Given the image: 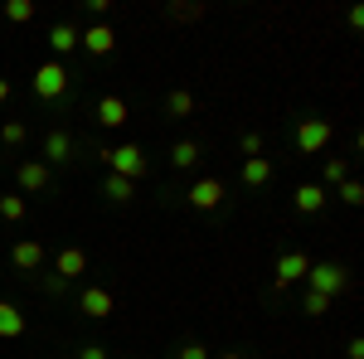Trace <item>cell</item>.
<instances>
[{"instance_id": "1", "label": "cell", "mask_w": 364, "mask_h": 359, "mask_svg": "<svg viewBox=\"0 0 364 359\" xmlns=\"http://www.w3.org/2000/svg\"><path fill=\"white\" fill-rule=\"evenodd\" d=\"M291 141H296V156H321V151L336 141V122H331V117H296Z\"/></svg>"}, {"instance_id": "2", "label": "cell", "mask_w": 364, "mask_h": 359, "mask_svg": "<svg viewBox=\"0 0 364 359\" xmlns=\"http://www.w3.org/2000/svg\"><path fill=\"white\" fill-rule=\"evenodd\" d=\"M102 161H107V175H122V180H146V170H151V161H146V151L141 146H117V151H102Z\"/></svg>"}, {"instance_id": "3", "label": "cell", "mask_w": 364, "mask_h": 359, "mask_svg": "<svg viewBox=\"0 0 364 359\" xmlns=\"http://www.w3.org/2000/svg\"><path fill=\"white\" fill-rule=\"evenodd\" d=\"M68 78H73V73H68L58 58H44V63L34 68V97H39V102H58V97L68 92Z\"/></svg>"}, {"instance_id": "4", "label": "cell", "mask_w": 364, "mask_h": 359, "mask_svg": "<svg viewBox=\"0 0 364 359\" xmlns=\"http://www.w3.org/2000/svg\"><path fill=\"white\" fill-rule=\"evenodd\" d=\"M345 286H350V272H345L340 262H311V272H306V291H321V296H331V301H336Z\"/></svg>"}, {"instance_id": "5", "label": "cell", "mask_w": 364, "mask_h": 359, "mask_svg": "<svg viewBox=\"0 0 364 359\" xmlns=\"http://www.w3.org/2000/svg\"><path fill=\"white\" fill-rule=\"evenodd\" d=\"M306 272H311V257L301 248L296 252H282L277 257V267H272V291H287V286H291V282H306Z\"/></svg>"}, {"instance_id": "6", "label": "cell", "mask_w": 364, "mask_h": 359, "mask_svg": "<svg viewBox=\"0 0 364 359\" xmlns=\"http://www.w3.org/2000/svg\"><path fill=\"white\" fill-rule=\"evenodd\" d=\"M224 180H219V175H199L195 185H190V194H185V199H190V204H195L199 214H214V209H219V204H224Z\"/></svg>"}, {"instance_id": "7", "label": "cell", "mask_w": 364, "mask_h": 359, "mask_svg": "<svg viewBox=\"0 0 364 359\" xmlns=\"http://www.w3.org/2000/svg\"><path fill=\"white\" fill-rule=\"evenodd\" d=\"M78 49H87L92 58H107L117 49V29L107 20H92L87 29H78Z\"/></svg>"}, {"instance_id": "8", "label": "cell", "mask_w": 364, "mask_h": 359, "mask_svg": "<svg viewBox=\"0 0 364 359\" xmlns=\"http://www.w3.org/2000/svg\"><path fill=\"white\" fill-rule=\"evenodd\" d=\"M15 180H20V190H25V194H44V190H49V180H54V170L44 166V161H20V166H15Z\"/></svg>"}, {"instance_id": "9", "label": "cell", "mask_w": 364, "mask_h": 359, "mask_svg": "<svg viewBox=\"0 0 364 359\" xmlns=\"http://www.w3.org/2000/svg\"><path fill=\"white\" fill-rule=\"evenodd\" d=\"M78 311H83V316H92V321H107V316L117 311V301H112V291H107V286H83Z\"/></svg>"}, {"instance_id": "10", "label": "cell", "mask_w": 364, "mask_h": 359, "mask_svg": "<svg viewBox=\"0 0 364 359\" xmlns=\"http://www.w3.org/2000/svg\"><path fill=\"white\" fill-rule=\"evenodd\" d=\"M73 161V136L68 132H44V166H68Z\"/></svg>"}, {"instance_id": "11", "label": "cell", "mask_w": 364, "mask_h": 359, "mask_svg": "<svg viewBox=\"0 0 364 359\" xmlns=\"http://www.w3.org/2000/svg\"><path fill=\"white\" fill-rule=\"evenodd\" d=\"M10 262H15L20 272H39V267H44V243H34V238H20V243L10 248Z\"/></svg>"}, {"instance_id": "12", "label": "cell", "mask_w": 364, "mask_h": 359, "mask_svg": "<svg viewBox=\"0 0 364 359\" xmlns=\"http://www.w3.org/2000/svg\"><path fill=\"white\" fill-rule=\"evenodd\" d=\"M326 199H331V194L321 190L316 180H306V185H296V194H291L296 214H321V209H326Z\"/></svg>"}, {"instance_id": "13", "label": "cell", "mask_w": 364, "mask_h": 359, "mask_svg": "<svg viewBox=\"0 0 364 359\" xmlns=\"http://www.w3.org/2000/svg\"><path fill=\"white\" fill-rule=\"evenodd\" d=\"M54 272L63 277V282L83 277V272H87V252H83V248H58V257H54Z\"/></svg>"}, {"instance_id": "14", "label": "cell", "mask_w": 364, "mask_h": 359, "mask_svg": "<svg viewBox=\"0 0 364 359\" xmlns=\"http://www.w3.org/2000/svg\"><path fill=\"white\" fill-rule=\"evenodd\" d=\"M25 331H29L25 311H20L15 301H0V340H20Z\"/></svg>"}, {"instance_id": "15", "label": "cell", "mask_w": 364, "mask_h": 359, "mask_svg": "<svg viewBox=\"0 0 364 359\" xmlns=\"http://www.w3.org/2000/svg\"><path fill=\"white\" fill-rule=\"evenodd\" d=\"M49 49H54V58L63 63V58H68L73 49H78V29L68 25V20H58V25L49 29Z\"/></svg>"}, {"instance_id": "16", "label": "cell", "mask_w": 364, "mask_h": 359, "mask_svg": "<svg viewBox=\"0 0 364 359\" xmlns=\"http://www.w3.org/2000/svg\"><path fill=\"white\" fill-rule=\"evenodd\" d=\"M127 117H132V107H127V97H117V92H107V97L97 102V122H102V127H127Z\"/></svg>"}, {"instance_id": "17", "label": "cell", "mask_w": 364, "mask_h": 359, "mask_svg": "<svg viewBox=\"0 0 364 359\" xmlns=\"http://www.w3.org/2000/svg\"><path fill=\"white\" fill-rule=\"evenodd\" d=\"M267 180H272V161H267V156H252V161H243V185H248V190H262Z\"/></svg>"}, {"instance_id": "18", "label": "cell", "mask_w": 364, "mask_h": 359, "mask_svg": "<svg viewBox=\"0 0 364 359\" xmlns=\"http://www.w3.org/2000/svg\"><path fill=\"white\" fill-rule=\"evenodd\" d=\"M199 156H204L199 141H175V146H170V166H175V170H195Z\"/></svg>"}, {"instance_id": "19", "label": "cell", "mask_w": 364, "mask_h": 359, "mask_svg": "<svg viewBox=\"0 0 364 359\" xmlns=\"http://www.w3.org/2000/svg\"><path fill=\"white\" fill-rule=\"evenodd\" d=\"M166 112L170 117H195V92H190V87H170L166 92Z\"/></svg>"}, {"instance_id": "20", "label": "cell", "mask_w": 364, "mask_h": 359, "mask_svg": "<svg viewBox=\"0 0 364 359\" xmlns=\"http://www.w3.org/2000/svg\"><path fill=\"white\" fill-rule=\"evenodd\" d=\"M340 180H350V161H345V156H331L326 170H321V190H336Z\"/></svg>"}, {"instance_id": "21", "label": "cell", "mask_w": 364, "mask_h": 359, "mask_svg": "<svg viewBox=\"0 0 364 359\" xmlns=\"http://www.w3.org/2000/svg\"><path fill=\"white\" fill-rule=\"evenodd\" d=\"M102 194H107L112 204H127V199L136 194V185H132V180H122V175H102Z\"/></svg>"}, {"instance_id": "22", "label": "cell", "mask_w": 364, "mask_h": 359, "mask_svg": "<svg viewBox=\"0 0 364 359\" xmlns=\"http://www.w3.org/2000/svg\"><path fill=\"white\" fill-rule=\"evenodd\" d=\"M166 20L170 25H195V20H204V5H166Z\"/></svg>"}, {"instance_id": "23", "label": "cell", "mask_w": 364, "mask_h": 359, "mask_svg": "<svg viewBox=\"0 0 364 359\" xmlns=\"http://www.w3.org/2000/svg\"><path fill=\"white\" fill-rule=\"evenodd\" d=\"M25 141H29V127H25V122H15V117H10V122L0 127V146H10V151H20Z\"/></svg>"}, {"instance_id": "24", "label": "cell", "mask_w": 364, "mask_h": 359, "mask_svg": "<svg viewBox=\"0 0 364 359\" xmlns=\"http://www.w3.org/2000/svg\"><path fill=\"white\" fill-rule=\"evenodd\" d=\"M0 219H5V223L25 219V194H0Z\"/></svg>"}, {"instance_id": "25", "label": "cell", "mask_w": 364, "mask_h": 359, "mask_svg": "<svg viewBox=\"0 0 364 359\" xmlns=\"http://www.w3.org/2000/svg\"><path fill=\"white\" fill-rule=\"evenodd\" d=\"M5 20L10 25H29L34 20V0H5Z\"/></svg>"}, {"instance_id": "26", "label": "cell", "mask_w": 364, "mask_h": 359, "mask_svg": "<svg viewBox=\"0 0 364 359\" xmlns=\"http://www.w3.org/2000/svg\"><path fill=\"white\" fill-rule=\"evenodd\" d=\"M336 194H340V204H350V209H355V204H364V185L355 180V175H350V180H340Z\"/></svg>"}, {"instance_id": "27", "label": "cell", "mask_w": 364, "mask_h": 359, "mask_svg": "<svg viewBox=\"0 0 364 359\" xmlns=\"http://www.w3.org/2000/svg\"><path fill=\"white\" fill-rule=\"evenodd\" d=\"M301 311H306V316H326V311H336V301L321 296V291H301Z\"/></svg>"}, {"instance_id": "28", "label": "cell", "mask_w": 364, "mask_h": 359, "mask_svg": "<svg viewBox=\"0 0 364 359\" xmlns=\"http://www.w3.org/2000/svg\"><path fill=\"white\" fill-rule=\"evenodd\" d=\"M238 151H243V156H262V136H257V132H243V136H238Z\"/></svg>"}, {"instance_id": "29", "label": "cell", "mask_w": 364, "mask_h": 359, "mask_svg": "<svg viewBox=\"0 0 364 359\" xmlns=\"http://www.w3.org/2000/svg\"><path fill=\"white\" fill-rule=\"evenodd\" d=\"M175 359H214V355H209V345L190 340V345H180V355H175Z\"/></svg>"}, {"instance_id": "30", "label": "cell", "mask_w": 364, "mask_h": 359, "mask_svg": "<svg viewBox=\"0 0 364 359\" xmlns=\"http://www.w3.org/2000/svg\"><path fill=\"white\" fill-rule=\"evenodd\" d=\"M44 291H49V296H63V291H68V282H63L58 272H49V277H44Z\"/></svg>"}, {"instance_id": "31", "label": "cell", "mask_w": 364, "mask_h": 359, "mask_svg": "<svg viewBox=\"0 0 364 359\" xmlns=\"http://www.w3.org/2000/svg\"><path fill=\"white\" fill-rule=\"evenodd\" d=\"M107 10H112V0H87V15L92 20H107Z\"/></svg>"}, {"instance_id": "32", "label": "cell", "mask_w": 364, "mask_h": 359, "mask_svg": "<svg viewBox=\"0 0 364 359\" xmlns=\"http://www.w3.org/2000/svg\"><path fill=\"white\" fill-rule=\"evenodd\" d=\"M78 359H112V355H107L102 345H83V350H78Z\"/></svg>"}, {"instance_id": "33", "label": "cell", "mask_w": 364, "mask_h": 359, "mask_svg": "<svg viewBox=\"0 0 364 359\" xmlns=\"http://www.w3.org/2000/svg\"><path fill=\"white\" fill-rule=\"evenodd\" d=\"M345 355H350V359H364V340H360V335L350 340V350H345Z\"/></svg>"}, {"instance_id": "34", "label": "cell", "mask_w": 364, "mask_h": 359, "mask_svg": "<svg viewBox=\"0 0 364 359\" xmlns=\"http://www.w3.org/2000/svg\"><path fill=\"white\" fill-rule=\"evenodd\" d=\"M10 102V78H0V107Z\"/></svg>"}, {"instance_id": "35", "label": "cell", "mask_w": 364, "mask_h": 359, "mask_svg": "<svg viewBox=\"0 0 364 359\" xmlns=\"http://www.w3.org/2000/svg\"><path fill=\"white\" fill-rule=\"evenodd\" d=\"M219 359H243V350H224V355H219Z\"/></svg>"}, {"instance_id": "36", "label": "cell", "mask_w": 364, "mask_h": 359, "mask_svg": "<svg viewBox=\"0 0 364 359\" xmlns=\"http://www.w3.org/2000/svg\"><path fill=\"white\" fill-rule=\"evenodd\" d=\"M122 359H127V355H122Z\"/></svg>"}]
</instances>
